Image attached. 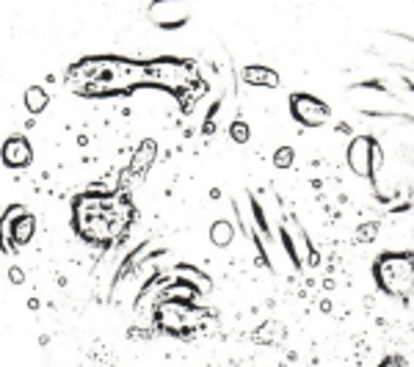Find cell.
I'll return each mask as SVG.
<instances>
[{
  "label": "cell",
  "instance_id": "obj_5",
  "mask_svg": "<svg viewBox=\"0 0 414 367\" xmlns=\"http://www.w3.org/2000/svg\"><path fill=\"white\" fill-rule=\"evenodd\" d=\"M243 80L251 83V86H268V89L279 86V75L274 69H268V67H246L243 69Z\"/></svg>",
  "mask_w": 414,
  "mask_h": 367
},
{
  "label": "cell",
  "instance_id": "obj_14",
  "mask_svg": "<svg viewBox=\"0 0 414 367\" xmlns=\"http://www.w3.org/2000/svg\"><path fill=\"white\" fill-rule=\"evenodd\" d=\"M194 296V287L188 284H177L174 290H169V298H191Z\"/></svg>",
  "mask_w": 414,
  "mask_h": 367
},
{
  "label": "cell",
  "instance_id": "obj_9",
  "mask_svg": "<svg viewBox=\"0 0 414 367\" xmlns=\"http://www.w3.org/2000/svg\"><path fill=\"white\" fill-rule=\"evenodd\" d=\"M22 216V210L19 207H11L6 216H3V221H0V238H3V244L8 246L11 244V232H14V219H19Z\"/></svg>",
  "mask_w": 414,
  "mask_h": 367
},
{
  "label": "cell",
  "instance_id": "obj_11",
  "mask_svg": "<svg viewBox=\"0 0 414 367\" xmlns=\"http://www.w3.org/2000/svg\"><path fill=\"white\" fill-rule=\"evenodd\" d=\"M177 276L188 279L191 284L197 282V284H199V290H207V287H210V279H207V276H202L199 271H191V268H177Z\"/></svg>",
  "mask_w": 414,
  "mask_h": 367
},
{
  "label": "cell",
  "instance_id": "obj_13",
  "mask_svg": "<svg viewBox=\"0 0 414 367\" xmlns=\"http://www.w3.org/2000/svg\"><path fill=\"white\" fill-rule=\"evenodd\" d=\"M229 133H232V141H238V144H246L249 141V124L246 122H235L229 127Z\"/></svg>",
  "mask_w": 414,
  "mask_h": 367
},
{
  "label": "cell",
  "instance_id": "obj_4",
  "mask_svg": "<svg viewBox=\"0 0 414 367\" xmlns=\"http://www.w3.org/2000/svg\"><path fill=\"white\" fill-rule=\"evenodd\" d=\"M3 163L11 166V169H25L31 160H33V149L25 138H8L3 144Z\"/></svg>",
  "mask_w": 414,
  "mask_h": 367
},
{
  "label": "cell",
  "instance_id": "obj_7",
  "mask_svg": "<svg viewBox=\"0 0 414 367\" xmlns=\"http://www.w3.org/2000/svg\"><path fill=\"white\" fill-rule=\"evenodd\" d=\"M47 103H50V97H47V92H44L42 86H31V89L25 92V108H28L31 114H42V111L47 108Z\"/></svg>",
  "mask_w": 414,
  "mask_h": 367
},
{
  "label": "cell",
  "instance_id": "obj_8",
  "mask_svg": "<svg viewBox=\"0 0 414 367\" xmlns=\"http://www.w3.org/2000/svg\"><path fill=\"white\" fill-rule=\"evenodd\" d=\"M232 235H235V230H232V224H226V221H215L213 230H210V241L215 246H229L232 244Z\"/></svg>",
  "mask_w": 414,
  "mask_h": 367
},
{
  "label": "cell",
  "instance_id": "obj_6",
  "mask_svg": "<svg viewBox=\"0 0 414 367\" xmlns=\"http://www.w3.org/2000/svg\"><path fill=\"white\" fill-rule=\"evenodd\" d=\"M33 230H36V221H33V216H28V213H22L19 216V221H14V232H11V244L17 246H25L31 238H33Z\"/></svg>",
  "mask_w": 414,
  "mask_h": 367
},
{
  "label": "cell",
  "instance_id": "obj_12",
  "mask_svg": "<svg viewBox=\"0 0 414 367\" xmlns=\"http://www.w3.org/2000/svg\"><path fill=\"white\" fill-rule=\"evenodd\" d=\"M274 166H276V169H290V166H293V149H290V146L276 149V155H274Z\"/></svg>",
  "mask_w": 414,
  "mask_h": 367
},
{
  "label": "cell",
  "instance_id": "obj_2",
  "mask_svg": "<svg viewBox=\"0 0 414 367\" xmlns=\"http://www.w3.org/2000/svg\"><path fill=\"white\" fill-rule=\"evenodd\" d=\"M290 108H293V117L301 124H307V127H320L329 119V105L310 97V94H296L290 100Z\"/></svg>",
  "mask_w": 414,
  "mask_h": 367
},
{
  "label": "cell",
  "instance_id": "obj_1",
  "mask_svg": "<svg viewBox=\"0 0 414 367\" xmlns=\"http://www.w3.org/2000/svg\"><path fill=\"white\" fill-rule=\"evenodd\" d=\"M381 287L392 296H401L406 298L414 290V259L409 254H392V257H384L379 262V271H376Z\"/></svg>",
  "mask_w": 414,
  "mask_h": 367
},
{
  "label": "cell",
  "instance_id": "obj_16",
  "mask_svg": "<svg viewBox=\"0 0 414 367\" xmlns=\"http://www.w3.org/2000/svg\"><path fill=\"white\" fill-rule=\"evenodd\" d=\"M381 367H406V365H404L401 359H387V362H384Z\"/></svg>",
  "mask_w": 414,
  "mask_h": 367
},
{
  "label": "cell",
  "instance_id": "obj_15",
  "mask_svg": "<svg viewBox=\"0 0 414 367\" xmlns=\"http://www.w3.org/2000/svg\"><path fill=\"white\" fill-rule=\"evenodd\" d=\"M8 279H11L14 284H22V279H25V273H22V268H11V271H8Z\"/></svg>",
  "mask_w": 414,
  "mask_h": 367
},
{
  "label": "cell",
  "instance_id": "obj_3",
  "mask_svg": "<svg viewBox=\"0 0 414 367\" xmlns=\"http://www.w3.org/2000/svg\"><path fill=\"white\" fill-rule=\"evenodd\" d=\"M370 152H373V141L365 135L348 144V166L356 177H370Z\"/></svg>",
  "mask_w": 414,
  "mask_h": 367
},
{
  "label": "cell",
  "instance_id": "obj_10",
  "mask_svg": "<svg viewBox=\"0 0 414 367\" xmlns=\"http://www.w3.org/2000/svg\"><path fill=\"white\" fill-rule=\"evenodd\" d=\"M138 155H141V157H135V160H133V169H135V171L147 169V160H149V163L155 160V144H152V141H144Z\"/></svg>",
  "mask_w": 414,
  "mask_h": 367
}]
</instances>
